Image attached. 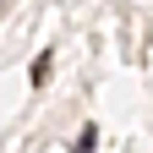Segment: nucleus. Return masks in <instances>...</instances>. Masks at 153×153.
I'll list each match as a JSON object with an SVG mask.
<instances>
[{
  "label": "nucleus",
  "instance_id": "nucleus-1",
  "mask_svg": "<svg viewBox=\"0 0 153 153\" xmlns=\"http://www.w3.org/2000/svg\"><path fill=\"white\" fill-rule=\"evenodd\" d=\"M49 66H55V49H44V55L33 60V71H27V76H33V88H44V82H49Z\"/></svg>",
  "mask_w": 153,
  "mask_h": 153
},
{
  "label": "nucleus",
  "instance_id": "nucleus-2",
  "mask_svg": "<svg viewBox=\"0 0 153 153\" xmlns=\"http://www.w3.org/2000/svg\"><path fill=\"white\" fill-rule=\"evenodd\" d=\"M93 148H99V131H93V126H88V131H82V137H76V153H93Z\"/></svg>",
  "mask_w": 153,
  "mask_h": 153
}]
</instances>
